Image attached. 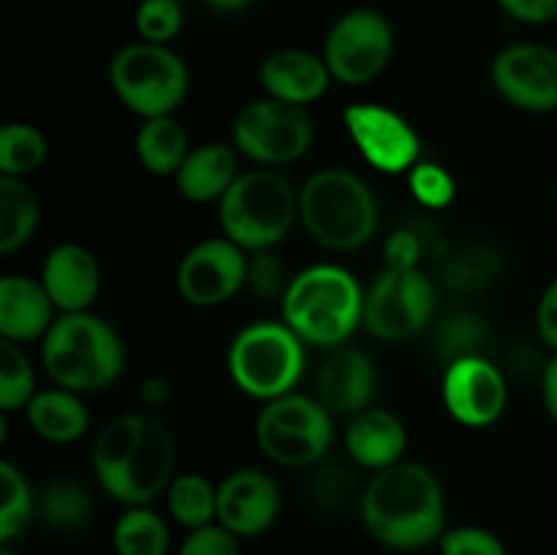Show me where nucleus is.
<instances>
[{
	"label": "nucleus",
	"instance_id": "1",
	"mask_svg": "<svg viewBox=\"0 0 557 555\" xmlns=\"http://www.w3.org/2000/svg\"><path fill=\"white\" fill-rule=\"evenodd\" d=\"M177 468V441L152 414H123L92 444V473L123 506H150L166 495Z\"/></svg>",
	"mask_w": 557,
	"mask_h": 555
},
{
	"label": "nucleus",
	"instance_id": "2",
	"mask_svg": "<svg viewBox=\"0 0 557 555\" xmlns=\"http://www.w3.org/2000/svg\"><path fill=\"white\" fill-rule=\"evenodd\" d=\"M359 515L375 542L411 553L444 536L446 495L435 471L422 462L400 460L370 477L359 495Z\"/></svg>",
	"mask_w": 557,
	"mask_h": 555
},
{
	"label": "nucleus",
	"instance_id": "3",
	"mask_svg": "<svg viewBox=\"0 0 557 555\" xmlns=\"http://www.w3.org/2000/svg\"><path fill=\"white\" fill-rule=\"evenodd\" d=\"M283 321L305 346L335 348L362 326L364 288L341 264H313L292 275L281 299Z\"/></svg>",
	"mask_w": 557,
	"mask_h": 555
},
{
	"label": "nucleus",
	"instance_id": "4",
	"mask_svg": "<svg viewBox=\"0 0 557 555\" xmlns=\"http://www.w3.org/2000/svg\"><path fill=\"white\" fill-rule=\"evenodd\" d=\"M41 362L54 386L92 395L123 375L125 346L117 330L101 316L60 313L41 341Z\"/></svg>",
	"mask_w": 557,
	"mask_h": 555
},
{
	"label": "nucleus",
	"instance_id": "5",
	"mask_svg": "<svg viewBox=\"0 0 557 555\" xmlns=\"http://www.w3.org/2000/svg\"><path fill=\"white\" fill-rule=\"evenodd\" d=\"M299 221L326 250H359L379 232V201L359 174L330 166L299 188Z\"/></svg>",
	"mask_w": 557,
	"mask_h": 555
},
{
	"label": "nucleus",
	"instance_id": "6",
	"mask_svg": "<svg viewBox=\"0 0 557 555\" xmlns=\"http://www.w3.org/2000/svg\"><path fill=\"white\" fill-rule=\"evenodd\" d=\"M218 221L223 237L248 254L272 250L299 221V188L277 169H248L218 201Z\"/></svg>",
	"mask_w": 557,
	"mask_h": 555
},
{
	"label": "nucleus",
	"instance_id": "7",
	"mask_svg": "<svg viewBox=\"0 0 557 555\" xmlns=\"http://www.w3.org/2000/svg\"><path fill=\"white\" fill-rule=\"evenodd\" d=\"M234 386L267 403L297 390L305 373V343L286 321H253L234 335L226 357Z\"/></svg>",
	"mask_w": 557,
	"mask_h": 555
},
{
	"label": "nucleus",
	"instance_id": "8",
	"mask_svg": "<svg viewBox=\"0 0 557 555\" xmlns=\"http://www.w3.org/2000/svg\"><path fill=\"white\" fill-rule=\"evenodd\" d=\"M109 85L125 109L141 120L166 118L185 101L190 74L169 44H125L109 60Z\"/></svg>",
	"mask_w": 557,
	"mask_h": 555
},
{
	"label": "nucleus",
	"instance_id": "9",
	"mask_svg": "<svg viewBox=\"0 0 557 555\" xmlns=\"http://www.w3.org/2000/svg\"><path fill=\"white\" fill-rule=\"evenodd\" d=\"M335 414L315 395L288 392L267 400L256 417V444L272 462L286 468L313 466L332 446Z\"/></svg>",
	"mask_w": 557,
	"mask_h": 555
},
{
	"label": "nucleus",
	"instance_id": "10",
	"mask_svg": "<svg viewBox=\"0 0 557 555\" xmlns=\"http://www.w3.org/2000/svg\"><path fill=\"white\" fill-rule=\"evenodd\" d=\"M315 128L308 109L297 103L259 98L245 103L232 123V145L259 166H286L313 147Z\"/></svg>",
	"mask_w": 557,
	"mask_h": 555
},
{
	"label": "nucleus",
	"instance_id": "11",
	"mask_svg": "<svg viewBox=\"0 0 557 555\" xmlns=\"http://www.w3.org/2000/svg\"><path fill=\"white\" fill-rule=\"evenodd\" d=\"M324 60L332 79L362 87L379 79L395 54V27L381 11L351 9L337 16L324 38Z\"/></svg>",
	"mask_w": 557,
	"mask_h": 555
},
{
	"label": "nucleus",
	"instance_id": "12",
	"mask_svg": "<svg viewBox=\"0 0 557 555\" xmlns=\"http://www.w3.org/2000/svg\"><path fill=\"white\" fill-rule=\"evenodd\" d=\"M435 316V286L422 270L384 267L364 292L362 326L381 343H403L428 330Z\"/></svg>",
	"mask_w": 557,
	"mask_h": 555
},
{
	"label": "nucleus",
	"instance_id": "13",
	"mask_svg": "<svg viewBox=\"0 0 557 555\" xmlns=\"http://www.w3.org/2000/svg\"><path fill=\"white\" fill-rule=\"evenodd\" d=\"M343 125L359 156L384 174H408L422 161V139L400 112L381 103H354Z\"/></svg>",
	"mask_w": 557,
	"mask_h": 555
},
{
	"label": "nucleus",
	"instance_id": "14",
	"mask_svg": "<svg viewBox=\"0 0 557 555\" xmlns=\"http://www.w3.org/2000/svg\"><path fill=\"white\" fill-rule=\"evenodd\" d=\"M177 292L194 308H218L248 283V250L228 237H210L188 248L177 264Z\"/></svg>",
	"mask_w": 557,
	"mask_h": 555
},
{
	"label": "nucleus",
	"instance_id": "15",
	"mask_svg": "<svg viewBox=\"0 0 557 555\" xmlns=\"http://www.w3.org/2000/svg\"><path fill=\"white\" fill-rule=\"evenodd\" d=\"M490 79L511 107L522 112H555L557 49L536 41L509 44L493 58Z\"/></svg>",
	"mask_w": 557,
	"mask_h": 555
},
{
	"label": "nucleus",
	"instance_id": "16",
	"mask_svg": "<svg viewBox=\"0 0 557 555\" xmlns=\"http://www.w3.org/2000/svg\"><path fill=\"white\" fill-rule=\"evenodd\" d=\"M441 397L455 422L466 428H490L504 417L509 386L498 365L484 354H473L446 365Z\"/></svg>",
	"mask_w": 557,
	"mask_h": 555
},
{
	"label": "nucleus",
	"instance_id": "17",
	"mask_svg": "<svg viewBox=\"0 0 557 555\" xmlns=\"http://www.w3.org/2000/svg\"><path fill=\"white\" fill-rule=\"evenodd\" d=\"M281 504V488L261 468H239L218 484V522L239 539L270 531Z\"/></svg>",
	"mask_w": 557,
	"mask_h": 555
},
{
	"label": "nucleus",
	"instance_id": "18",
	"mask_svg": "<svg viewBox=\"0 0 557 555\" xmlns=\"http://www.w3.org/2000/svg\"><path fill=\"white\" fill-rule=\"evenodd\" d=\"M315 397L337 417H354L373 403L379 373L368 351L357 346L326 348V357L315 368Z\"/></svg>",
	"mask_w": 557,
	"mask_h": 555
},
{
	"label": "nucleus",
	"instance_id": "19",
	"mask_svg": "<svg viewBox=\"0 0 557 555\" xmlns=\"http://www.w3.org/2000/svg\"><path fill=\"white\" fill-rule=\"evenodd\" d=\"M41 283L60 313H85L101 292V267L85 245L60 243L44 259Z\"/></svg>",
	"mask_w": 557,
	"mask_h": 555
},
{
	"label": "nucleus",
	"instance_id": "20",
	"mask_svg": "<svg viewBox=\"0 0 557 555\" xmlns=\"http://www.w3.org/2000/svg\"><path fill=\"white\" fill-rule=\"evenodd\" d=\"M259 82L270 98L308 107V103L319 101L335 79H332L324 54L286 47L275 49L261 60Z\"/></svg>",
	"mask_w": 557,
	"mask_h": 555
},
{
	"label": "nucleus",
	"instance_id": "21",
	"mask_svg": "<svg viewBox=\"0 0 557 555\" xmlns=\"http://www.w3.org/2000/svg\"><path fill=\"white\" fill-rule=\"evenodd\" d=\"M54 303L41 278L3 275L0 281V337L20 346L44 341L54 324Z\"/></svg>",
	"mask_w": 557,
	"mask_h": 555
},
{
	"label": "nucleus",
	"instance_id": "22",
	"mask_svg": "<svg viewBox=\"0 0 557 555\" xmlns=\"http://www.w3.org/2000/svg\"><path fill=\"white\" fill-rule=\"evenodd\" d=\"M408 446V430L397 414L386 408H364L354 414L346 430V449L357 466L381 471L403 460Z\"/></svg>",
	"mask_w": 557,
	"mask_h": 555
},
{
	"label": "nucleus",
	"instance_id": "23",
	"mask_svg": "<svg viewBox=\"0 0 557 555\" xmlns=\"http://www.w3.org/2000/svg\"><path fill=\"white\" fill-rule=\"evenodd\" d=\"M239 174L243 172H239L237 147L228 141H205L199 147H190L188 158L174 174V183L188 201L210 205V201H221L226 196Z\"/></svg>",
	"mask_w": 557,
	"mask_h": 555
},
{
	"label": "nucleus",
	"instance_id": "24",
	"mask_svg": "<svg viewBox=\"0 0 557 555\" xmlns=\"http://www.w3.org/2000/svg\"><path fill=\"white\" fill-rule=\"evenodd\" d=\"M27 424L38 439L49 444H71L79 441L90 428V411L76 392L63 386L38 390L33 400L25 406Z\"/></svg>",
	"mask_w": 557,
	"mask_h": 555
},
{
	"label": "nucleus",
	"instance_id": "25",
	"mask_svg": "<svg viewBox=\"0 0 557 555\" xmlns=\"http://www.w3.org/2000/svg\"><path fill=\"white\" fill-rule=\"evenodd\" d=\"M188 152V134L174 114L145 120L136 131V158L156 177H174Z\"/></svg>",
	"mask_w": 557,
	"mask_h": 555
},
{
	"label": "nucleus",
	"instance_id": "26",
	"mask_svg": "<svg viewBox=\"0 0 557 555\" xmlns=\"http://www.w3.org/2000/svg\"><path fill=\"white\" fill-rule=\"evenodd\" d=\"M41 223V201L27 180L0 177V254L11 256L30 243Z\"/></svg>",
	"mask_w": 557,
	"mask_h": 555
},
{
	"label": "nucleus",
	"instance_id": "27",
	"mask_svg": "<svg viewBox=\"0 0 557 555\" xmlns=\"http://www.w3.org/2000/svg\"><path fill=\"white\" fill-rule=\"evenodd\" d=\"M117 555H169L172 533L166 520L150 506H125L112 531Z\"/></svg>",
	"mask_w": 557,
	"mask_h": 555
},
{
	"label": "nucleus",
	"instance_id": "28",
	"mask_svg": "<svg viewBox=\"0 0 557 555\" xmlns=\"http://www.w3.org/2000/svg\"><path fill=\"white\" fill-rule=\"evenodd\" d=\"M166 506L174 522L188 531L218 522V488L201 473H180L166 490Z\"/></svg>",
	"mask_w": 557,
	"mask_h": 555
},
{
	"label": "nucleus",
	"instance_id": "29",
	"mask_svg": "<svg viewBox=\"0 0 557 555\" xmlns=\"http://www.w3.org/2000/svg\"><path fill=\"white\" fill-rule=\"evenodd\" d=\"M36 515L58 531H74L90 520L92 498L74 479H52L36 493Z\"/></svg>",
	"mask_w": 557,
	"mask_h": 555
},
{
	"label": "nucleus",
	"instance_id": "30",
	"mask_svg": "<svg viewBox=\"0 0 557 555\" xmlns=\"http://www.w3.org/2000/svg\"><path fill=\"white\" fill-rule=\"evenodd\" d=\"M49 141L36 125L9 123L0 128V177L25 180L47 161Z\"/></svg>",
	"mask_w": 557,
	"mask_h": 555
},
{
	"label": "nucleus",
	"instance_id": "31",
	"mask_svg": "<svg viewBox=\"0 0 557 555\" xmlns=\"http://www.w3.org/2000/svg\"><path fill=\"white\" fill-rule=\"evenodd\" d=\"M0 493H3V501H0V542L9 544L36 517V493H33L25 473L9 460L0 462Z\"/></svg>",
	"mask_w": 557,
	"mask_h": 555
},
{
	"label": "nucleus",
	"instance_id": "32",
	"mask_svg": "<svg viewBox=\"0 0 557 555\" xmlns=\"http://www.w3.org/2000/svg\"><path fill=\"white\" fill-rule=\"evenodd\" d=\"M36 392V370L25 348L14 341L0 343V411H20Z\"/></svg>",
	"mask_w": 557,
	"mask_h": 555
},
{
	"label": "nucleus",
	"instance_id": "33",
	"mask_svg": "<svg viewBox=\"0 0 557 555\" xmlns=\"http://www.w3.org/2000/svg\"><path fill=\"white\" fill-rule=\"evenodd\" d=\"M484 343H487V326L476 316H449L435 330V351L446 365L455 362V359L482 354Z\"/></svg>",
	"mask_w": 557,
	"mask_h": 555
},
{
	"label": "nucleus",
	"instance_id": "34",
	"mask_svg": "<svg viewBox=\"0 0 557 555\" xmlns=\"http://www.w3.org/2000/svg\"><path fill=\"white\" fill-rule=\"evenodd\" d=\"M136 33L141 41L172 44L185 25V11L180 0H141L134 14Z\"/></svg>",
	"mask_w": 557,
	"mask_h": 555
},
{
	"label": "nucleus",
	"instance_id": "35",
	"mask_svg": "<svg viewBox=\"0 0 557 555\" xmlns=\"http://www.w3.org/2000/svg\"><path fill=\"white\" fill-rule=\"evenodd\" d=\"M408 188H411L413 199L428 210H444L457 196L455 177L441 163L433 161H419L408 172Z\"/></svg>",
	"mask_w": 557,
	"mask_h": 555
},
{
	"label": "nucleus",
	"instance_id": "36",
	"mask_svg": "<svg viewBox=\"0 0 557 555\" xmlns=\"http://www.w3.org/2000/svg\"><path fill=\"white\" fill-rule=\"evenodd\" d=\"M495 272H498L495 254L484 248H471L451 256L446 264V283L460 292H471V288H482L484 283L493 281Z\"/></svg>",
	"mask_w": 557,
	"mask_h": 555
},
{
	"label": "nucleus",
	"instance_id": "37",
	"mask_svg": "<svg viewBox=\"0 0 557 555\" xmlns=\"http://www.w3.org/2000/svg\"><path fill=\"white\" fill-rule=\"evenodd\" d=\"M288 283H292V278H288L286 264L275 254V248L248 254V283L245 286L250 292L264 299H283Z\"/></svg>",
	"mask_w": 557,
	"mask_h": 555
},
{
	"label": "nucleus",
	"instance_id": "38",
	"mask_svg": "<svg viewBox=\"0 0 557 555\" xmlns=\"http://www.w3.org/2000/svg\"><path fill=\"white\" fill-rule=\"evenodd\" d=\"M438 550L441 555H509L500 536L479 526L446 528L438 539Z\"/></svg>",
	"mask_w": 557,
	"mask_h": 555
},
{
	"label": "nucleus",
	"instance_id": "39",
	"mask_svg": "<svg viewBox=\"0 0 557 555\" xmlns=\"http://www.w3.org/2000/svg\"><path fill=\"white\" fill-rule=\"evenodd\" d=\"M177 555H243V550H239V536H234L221 522H212L188 531L177 547Z\"/></svg>",
	"mask_w": 557,
	"mask_h": 555
},
{
	"label": "nucleus",
	"instance_id": "40",
	"mask_svg": "<svg viewBox=\"0 0 557 555\" xmlns=\"http://www.w3.org/2000/svg\"><path fill=\"white\" fill-rule=\"evenodd\" d=\"M422 250V237L413 229H397L384 243V267H389V270H417Z\"/></svg>",
	"mask_w": 557,
	"mask_h": 555
},
{
	"label": "nucleus",
	"instance_id": "41",
	"mask_svg": "<svg viewBox=\"0 0 557 555\" xmlns=\"http://www.w3.org/2000/svg\"><path fill=\"white\" fill-rule=\"evenodd\" d=\"M495 3L522 25H549L557 20V0H495Z\"/></svg>",
	"mask_w": 557,
	"mask_h": 555
},
{
	"label": "nucleus",
	"instance_id": "42",
	"mask_svg": "<svg viewBox=\"0 0 557 555\" xmlns=\"http://www.w3.org/2000/svg\"><path fill=\"white\" fill-rule=\"evenodd\" d=\"M536 330L539 337L557 351V278L544 288L536 305Z\"/></svg>",
	"mask_w": 557,
	"mask_h": 555
},
{
	"label": "nucleus",
	"instance_id": "43",
	"mask_svg": "<svg viewBox=\"0 0 557 555\" xmlns=\"http://www.w3.org/2000/svg\"><path fill=\"white\" fill-rule=\"evenodd\" d=\"M542 395H544V406H547V414L553 417V422L557 424V354L547 362L542 375Z\"/></svg>",
	"mask_w": 557,
	"mask_h": 555
},
{
	"label": "nucleus",
	"instance_id": "44",
	"mask_svg": "<svg viewBox=\"0 0 557 555\" xmlns=\"http://www.w3.org/2000/svg\"><path fill=\"white\" fill-rule=\"evenodd\" d=\"M172 392V381L156 375V379H147L145 384H141V400H145L147 406H163V403H169Z\"/></svg>",
	"mask_w": 557,
	"mask_h": 555
},
{
	"label": "nucleus",
	"instance_id": "45",
	"mask_svg": "<svg viewBox=\"0 0 557 555\" xmlns=\"http://www.w3.org/2000/svg\"><path fill=\"white\" fill-rule=\"evenodd\" d=\"M205 5H210L212 11H223V14H234V11L248 9L253 0H201Z\"/></svg>",
	"mask_w": 557,
	"mask_h": 555
},
{
	"label": "nucleus",
	"instance_id": "46",
	"mask_svg": "<svg viewBox=\"0 0 557 555\" xmlns=\"http://www.w3.org/2000/svg\"><path fill=\"white\" fill-rule=\"evenodd\" d=\"M0 555H16V553H14V550H11V547H9V544H5V547H3V550H0Z\"/></svg>",
	"mask_w": 557,
	"mask_h": 555
}]
</instances>
